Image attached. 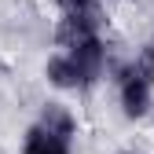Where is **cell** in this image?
I'll list each match as a JSON object with an SVG mask.
<instances>
[{
	"label": "cell",
	"mask_w": 154,
	"mask_h": 154,
	"mask_svg": "<svg viewBox=\"0 0 154 154\" xmlns=\"http://www.w3.org/2000/svg\"><path fill=\"white\" fill-rule=\"evenodd\" d=\"M70 150V118L48 110L44 125H37L26 140V154H66Z\"/></svg>",
	"instance_id": "1"
},
{
	"label": "cell",
	"mask_w": 154,
	"mask_h": 154,
	"mask_svg": "<svg viewBox=\"0 0 154 154\" xmlns=\"http://www.w3.org/2000/svg\"><path fill=\"white\" fill-rule=\"evenodd\" d=\"M70 63H73L77 77H81V85H88L92 77L99 73V66H103V44L95 41V37H88V41H81V44H73V48H70Z\"/></svg>",
	"instance_id": "2"
},
{
	"label": "cell",
	"mask_w": 154,
	"mask_h": 154,
	"mask_svg": "<svg viewBox=\"0 0 154 154\" xmlns=\"http://www.w3.org/2000/svg\"><path fill=\"white\" fill-rule=\"evenodd\" d=\"M88 37H95V18L88 11H70V18H63V26H59V41L73 48Z\"/></svg>",
	"instance_id": "3"
},
{
	"label": "cell",
	"mask_w": 154,
	"mask_h": 154,
	"mask_svg": "<svg viewBox=\"0 0 154 154\" xmlns=\"http://www.w3.org/2000/svg\"><path fill=\"white\" fill-rule=\"evenodd\" d=\"M150 103V81H143V77L132 70L128 73V81H125V110L136 118V114H143Z\"/></svg>",
	"instance_id": "4"
},
{
	"label": "cell",
	"mask_w": 154,
	"mask_h": 154,
	"mask_svg": "<svg viewBox=\"0 0 154 154\" xmlns=\"http://www.w3.org/2000/svg\"><path fill=\"white\" fill-rule=\"evenodd\" d=\"M48 77H51L59 88H77V85H81V77H77L70 55H66V59H51V63H48Z\"/></svg>",
	"instance_id": "5"
},
{
	"label": "cell",
	"mask_w": 154,
	"mask_h": 154,
	"mask_svg": "<svg viewBox=\"0 0 154 154\" xmlns=\"http://www.w3.org/2000/svg\"><path fill=\"white\" fill-rule=\"evenodd\" d=\"M136 73L143 77V81L154 85V44H147V51L140 55V63H136Z\"/></svg>",
	"instance_id": "6"
},
{
	"label": "cell",
	"mask_w": 154,
	"mask_h": 154,
	"mask_svg": "<svg viewBox=\"0 0 154 154\" xmlns=\"http://www.w3.org/2000/svg\"><path fill=\"white\" fill-rule=\"evenodd\" d=\"M59 4H63L66 11H88V4H92V0H59Z\"/></svg>",
	"instance_id": "7"
}]
</instances>
